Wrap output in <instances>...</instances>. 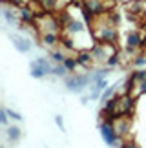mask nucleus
I'll return each mask as SVG.
<instances>
[{
	"mask_svg": "<svg viewBox=\"0 0 146 148\" xmlns=\"http://www.w3.org/2000/svg\"><path fill=\"white\" fill-rule=\"evenodd\" d=\"M93 38L97 42H102V44H117V40H119L117 26L108 22V24H104L100 27H95L93 29Z\"/></svg>",
	"mask_w": 146,
	"mask_h": 148,
	"instance_id": "obj_1",
	"label": "nucleus"
},
{
	"mask_svg": "<svg viewBox=\"0 0 146 148\" xmlns=\"http://www.w3.org/2000/svg\"><path fill=\"white\" fill-rule=\"evenodd\" d=\"M91 81H93V75H88V73H84V75H77V73H73V75L66 77V86H68L70 92L81 93Z\"/></svg>",
	"mask_w": 146,
	"mask_h": 148,
	"instance_id": "obj_2",
	"label": "nucleus"
},
{
	"mask_svg": "<svg viewBox=\"0 0 146 148\" xmlns=\"http://www.w3.org/2000/svg\"><path fill=\"white\" fill-rule=\"evenodd\" d=\"M51 71H53L51 64H49V60L44 59V57H38L37 60H33L29 64V75L35 77V79H44V77H48Z\"/></svg>",
	"mask_w": 146,
	"mask_h": 148,
	"instance_id": "obj_3",
	"label": "nucleus"
},
{
	"mask_svg": "<svg viewBox=\"0 0 146 148\" xmlns=\"http://www.w3.org/2000/svg\"><path fill=\"white\" fill-rule=\"evenodd\" d=\"M99 130H100V135H102V139H104L110 146H115L117 141H121L119 134H117V130H115V126H113V123L102 121V123H100V126H99Z\"/></svg>",
	"mask_w": 146,
	"mask_h": 148,
	"instance_id": "obj_4",
	"label": "nucleus"
},
{
	"mask_svg": "<svg viewBox=\"0 0 146 148\" xmlns=\"http://www.w3.org/2000/svg\"><path fill=\"white\" fill-rule=\"evenodd\" d=\"M137 48H146V40L143 38V35L139 31H128L126 33V51L128 53H135Z\"/></svg>",
	"mask_w": 146,
	"mask_h": 148,
	"instance_id": "obj_5",
	"label": "nucleus"
},
{
	"mask_svg": "<svg viewBox=\"0 0 146 148\" xmlns=\"http://www.w3.org/2000/svg\"><path fill=\"white\" fill-rule=\"evenodd\" d=\"M82 9L89 11L93 16H102V15H106V5H104L102 0H84V8Z\"/></svg>",
	"mask_w": 146,
	"mask_h": 148,
	"instance_id": "obj_6",
	"label": "nucleus"
},
{
	"mask_svg": "<svg viewBox=\"0 0 146 148\" xmlns=\"http://www.w3.org/2000/svg\"><path fill=\"white\" fill-rule=\"evenodd\" d=\"M113 126L117 130V134H119V137L130 134V130H132V117H119V119H115Z\"/></svg>",
	"mask_w": 146,
	"mask_h": 148,
	"instance_id": "obj_7",
	"label": "nucleus"
},
{
	"mask_svg": "<svg viewBox=\"0 0 146 148\" xmlns=\"http://www.w3.org/2000/svg\"><path fill=\"white\" fill-rule=\"evenodd\" d=\"M40 42L48 48H53L60 42V37L57 31H48V33H40Z\"/></svg>",
	"mask_w": 146,
	"mask_h": 148,
	"instance_id": "obj_8",
	"label": "nucleus"
},
{
	"mask_svg": "<svg viewBox=\"0 0 146 148\" xmlns=\"http://www.w3.org/2000/svg\"><path fill=\"white\" fill-rule=\"evenodd\" d=\"M18 16H20L22 24H33L35 18H37V13L31 8H27V5H22V8L18 9Z\"/></svg>",
	"mask_w": 146,
	"mask_h": 148,
	"instance_id": "obj_9",
	"label": "nucleus"
},
{
	"mask_svg": "<svg viewBox=\"0 0 146 148\" xmlns=\"http://www.w3.org/2000/svg\"><path fill=\"white\" fill-rule=\"evenodd\" d=\"M64 27H66V33H68V35H71V37L86 31V27H84V24H82L81 20H73V18H71V20H70Z\"/></svg>",
	"mask_w": 146,
	"mask_h": 148,
	"instance_id": "obj_10",
	"label": "nucleus"
},
{
	"mask_svg": "<svg viewBox=\"0 0 146 148\" xmlns=\"http://www.w3.org/2000/svg\"><path fill=\"white\" fill-rule=\"evenodd\" d=\"M4 18H5V22H8L9 26H18V27H20V24H22L18 13L11 11L9 8H4Z\"/></svg>",
	"mask_w": 146,
	"mask_h": 148,
	"instance_id": "obj_11",
	"label": "nucleus"
},
{
	"mask_svg": "<svg viewBox=\"0 0 146 148\" xmlns=\"http://www.w3.org/2000/svg\"><path fill=\"white\" fill-rule=\"evenodd\" d=\"M13 44L15 48L20 51V53H29L31 51V42L27 38H22V37H13Z\"/></svg>",
	"mask_w": 146,
	"mask_h": 148,
	"instance_id": "obj_12",
	"label": "nucleus"
},
{
	"mask_svg": "<svg viewBox=\"0 0 146 148\" xmlns=\"http://www.w3.org/2000/svg\"><path fill=\"white\" fill-rule=\"evenodd\" d=\"M5 135H8L11 143H18L22 137V130L18 126H15V124H11V126H5Z\"/></svg>",
	"mask_w": 146,
	"mask_h": 148,
	"instance_id": "obj_13",
	"label": "nucleus"
},
{
	"mask_svg": "<svg viewBox=\"0 0 146 148\" xmlns=\"http://www.w3.org/2000/svg\"><path fill=\"white\" fill-rule=\"evenodd\" d=\"M75 59H77V62H78V66H84V68H88V66L93 62V57H91V53H89L88 49H82V51H78Z\"/></svg>",
	"mask_w": 146,
	"mask_h": 148,
	"instance_id": "obj_14",
	"label": "nucleus"
},
{
	"mask_svg": "<svg viewBox=\"0 0 146 148\" xmlns=\"http://www.w3.org/2000/svg\"><path fill=\"white\" fill-rule=\"evenodd\" d=\"M59 2L60 0H38V4L44 11H55L59 8Z\"/></svg>",
	"mask_w": 146,
	"mask_h": 148,
	"instance_id": "obj_15",
	"label": "nucleus"
},
{
	"mask_svg": "<svg viewBox=\"0 0 146 148\" xmlns=\"http://www.w3.org/2000/svg\"><path fill=\"white\" fill-rule=\"evenodd\" d=\"M62 64H64V68H66V70H68V71H75L77 70V66H78V62H77V59H75V57H66V60L62 62Z\"/></svg>",
	"mask_w": 146,
	"mask_h": 148,
	"instance_id": "obj_16",
	"label": "nucleus"
},
{
	"mask_svg": "<svg viewBox=\"0 0 146 148\" xmlns=\"http://www.w3.org/2000/svg\"><path fill=\"white\" fill-rule=\"evenodd\" d=\"M66 55L64 51H60V49H55V51H51V60L53 62H57V64H62V62L66 60Z\"/></svg>",
	"mask_w": 146,
	"mask_h": 148,
	"instance_id": "obj_17",
	"label": "nucleus"
},
{
	"mask_svg": "<svg viewBox=\"0 0 146 148\" xmlns=\"http://www.w3.org/2000/svg\"><path fill=\"white\" fill-rule=\"evenodd\" d=\"M106 18H108L110 24L117 26V24H119V20H121V16H119V13H115V11H108V13H106Z\"/></svg>",
	"mask_w": 146,
	"mask_h": 148,
	"instance_id": "obj_18",
	"label": "nucleus"
},
{
	"mask_svg": "<svg viewBox=\"0 0 146 148\" xmlns=\"http://www.w3.org/2000/svg\"><path fill=\"white\" fill-rule=\"evenodd\" d=\"M53 75H57V77H66V73H68V70L64 68V64H57V66H53Z\"/></svg>",
	"mask_w": 146,
	"mask_h": 148,
	"instance_id": "obj_19",
	"label": "nucleus"
},
{
	"mask_svg": "<svg viewBox=\"0 0 146 148\" xmlns=\"http://www.w3.org/2000/svg\"><path fill=\"white\" fill-rule=\"evenodd\" d=\"M115 86H117V84H115ZM115 86H110L108 90H106V92H104L102 95H100V101H102V102H106L108 99H111V97H113V93H115Z\"/></svg>",
	"mask_w": 146,
	"mask_h": 148,
	"instance_id": "obj_20",
	"label": "nucleus"
},
{
	"mask_svg": "<svg viewBox=\"0 0 146 148\" xmlns=\"http://www.w3.org/2000/svg\"><path fill=\"white\" fill-rule=\"evenodd\" d=\"M132 77H133V81H135V84H137V82H141V81H144V79H146V70L133 71V73H132Z\"/></svg>",
	"mask_w": 146,
	"mask_h": 148,
	"instance_id": "obj_21",
	"label": "nucleus"
},
{
	"mask_svg": "<svg viewBox=\"0 0 146 148\" xmlns=\"http://www.w3.org/2000/svg\"><path fill=\"white\" fill-rule=\"evenodd\" d=\"M119 60H121V57H119V51H117V53H113V55H111L108 60H106V64H108L110 68H113V66L119 64Z\"/></svg>",
	"mask_w": 146,
	"mask_h": 148,
	"instance_id": "obj_22",
	"label": "nucleus"
},
{
	"mask_svg": "<svg viewBox=\"0 0 146 148\" xmlns=\"http://www.w3.org/2000/svg\"><path fill=\"white\" fill-rule=\"evenodd\" d=\"M0 123H2L4 126H9V115H8V110H5V108L0 110Z\"/></svg>",
	"mask_w": 146,
	"mask_h": 148,
	"instance_id": "obj_23",
	"label": "nucleus"
},
{
	"mask_svg": "<svg viewBox=\"0 0 146 148\" xmlns=\"http://www.w3.org/2000/svg\"><path fill=\"white\" fill-rule=\"evenodd\" d=\"M137 93H146V79L135 84V95H137Z\"/></svg>",
	"mask_w": 146,
	"mask_h": 148,
	"instance_id": "obj_24",
	"label": "nucleus"
},
{
	"mask_svg": "<svg viewBox=\"0 0 146 148\" xmlns=\"http://www.w3.org/2000/svg\"><path fill=\"white\" fill-rule=\"evenodd\" d=\"M60 44H62V48L70 49V51H73V49H75V46H73V42L70 40V38H60Z\"/></svg>",
	"mask_w": 146,
	"mask_h": 148,
	"instance_id": "obj_25",
	"label": "nucleus"
},
{
	"mask_svg": "<svg viewBox=\"0 0 146 148\" xmlns=\"http://www.w3.org/2000/svg\"><path fill=\"white\" fill-rule=\"evenodd\" d=\"M8 110V115H9V119H15V121H22V115L18 112H13V110H9V108H5Z\"/></svg>",
	"mask_w": 146,
	"mask_h": 148,
	"instance_id": "obj_26",
	"label": "nucleus"
},
{
	"mask_svg": "<svg viewBox=\"0 0 146 148\" xmlns=\"http://www.w3.org/2000/svg\"><path fill=\"white\" fill-rule=\"evenodd\" d=\"M121 148H141V146H139L137 143H133V141H122Z\"/></svg>",
	"mask_w": 146,
	"mask_h": 148,
	"instance_id": "obj_27",
	"label": "nucleus"
},
{
	"mask_svg": "<svg viewBox=\"0 0 146 148\" xmlns=\"http://www.w3.org/2000/svg\"><path fill=\"white\" fill-rule=\"evenodd\" d=\"M55 123L59 124V128L62 130V132H64V130H66V128H64V121H62V115H57V117H55Z\"/></svg>",
	"mask_w": 146,
	"mask_h": 148,
	"instance_id": "obj_28",
	"label": "nucleus"
},
{
	"mask_svg": "<svg viewBox=\"0 0 146 148\" xmlns=\"http://www.w3.org/2000/svg\"><path fill=\"white\" fill-rule=\"evenodd\" d=\"M64 2H70V0H64Z\"/></svg>",
	"mask_w": 146,
	"mask_h": 148,
	"instance_id": "obj_29",
	"label": "nucleus"
},
{
	"mask_svg": "<svg viewBox=\"0 0 146 148\" xmlns=\"http://www.w3.org/2000/svg\"><path fill=\"white\" fill-rule=\"evenodd\" d=\"M144 53H146V48H144Z\"/></svg>",
	"mask_w": 146,
	"mask_h": 148,
	"instance_id": "obj_30",
	"label": "nucleus"
}]
</instances>
